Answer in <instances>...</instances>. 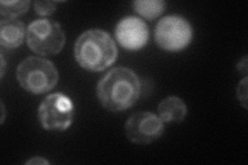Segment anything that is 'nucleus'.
I'll list each match as a JSON object with an SVG mask.
<instances>
[{
  "label": "nucleus",
  "instance_id": "obj_9",
  "mask_svg": "<svg viewBox=\"0 0 248 165\" xmlns=\"http://www.w3.org/2000/svg\"><path fill=\"white\" fill-rule=\"evenodd\" d=\"M25 26L17 19H4L0 22V44L6 49L20 46L26 35Z\"/></svg>",
  "mask_w": 248,
  "mask_h": 165
},
{
  "label": "nucleus",
  "instance_id": "obj_12",
  "mask_svg": "<svg viewBox=\"0 0 248 165\" xmlns=\"http://www.w3.org/2000/svg\"><path fill=\"white\" fill-rule=\"evenodd\" d=\"M30 1H0V14L9 19H16V17L26 13L29 9Z\"/></svg>",
  "mask_w": 248,
  "mask_h": 165
},
{
  "label": "nucleus",
  "instance_id": "obj_7",
  "mask_svg": "<svg viewBox=\"0 0 248 165\" xmlns=\"http://www.w3.org/2000/svg\"><path fill=\"white\" fill-rule=\"evenodd\" d=\"M164 124L160 118L155 114L138 112L126 121L125 135L131 143L148 145L162 135Z\"/></svg>",
  "mask_w": 248,
  "mask_h": 165
},
{
  "label": "nucleus",
  "instance_id": "obj_1",
  "mask_svg": "<svg viewBox=\"0 0 248 165\" xmlns=\"http://www.w3.org/2000/svg\"><path fill=\"white\" fill-rule=\"evenodd\" d=\"M97 98L110 112H122L133 106L141 95V82L133 70L117 67L99 81Z\"/></svg>",
  "mask_w": 248,
  "mask_h": 165
},
{
  "label": "nucleus",
  "instance_id": "obj_11",
  "mask_svg": "<svg viewBox=\"0 0 248 165\" xmlns=\"http://www.w3.org/2000/svg\"><path fill=\"white\" fill-rule=\"evenodd\" d=\"M133 5L139 15L148 20L159 17L166 7V3L161 0H137Z\"/></svg>",
  "mask_w": 248,
  "mask_h": 165
},
{
  "label": "nucleus",
  "instance_id": "obj_6",
  "mask_svg": "<svg viewBox=\"0 0 248 165\" xmlns=\"http://www.w3.org/2000/svg\"><path fill=\"white\" fill-rule=\"evenodd\" d=\"M191 39V25L180 15L162 18L155 28V42L161 49L169 52H179L185 49Z\"/></svg>",
  "mask_w": 248,
  "mask_h": 165
},
{
  "label": "nucleus",
  "instance_id": "obj_14",
  "mask_svg": "<svg viewBox=\"0 0 248 165\" xmlns=\"http://www.w3.org/2000/svg\"><path fill=\"white\" fill-rule=\"evenodd\" d=\"M237 95L240 100V102H242V105L246 108L247 106V77H245L241 83L239 84L238 91H237Z\"/></svg>",
  "mask_w": 248,
  "mask_h": 165
},
{
  "label": "nucleus",
  "instance_id": "obj_8",
  "mask_svg": "<svg viewBox=\"0 0 248 165\" xmlns=\"http://www.w3.org/2000/svg\"><path fill=\"white\" fill-rule=\"evenodd\" d=\"M115 35L124 49L138 51L148 43L149 30L143 20L138 17H126L118 23Z\"/></svg>",
  "mask_w": 248,
  "mask_h": 165
},
{
  "label": "nucleus",
  "instance_id": "obj_5",
  "mask_svg": "<svg viewBox=\"0 0 248 165\" xmlns=\"http://www.w3.org/2000/svg\"><path fill=\"white\" fill-rule=\"evenodd\" d=\"M74 116L72 99L62 93L50 94L38 107V120L46 130H66L72 125Z\"/></svg>",
  "mask_w": 248,
  "mask_h": 165
},
{
  "label": "nucleus",
  "instance_id": "obj_16",
  "mask_svg": "<svg viewBox=\"0 0 248 165\" xmlns=\"http://www.w3.org/2000/svg\"><path fill=\"white\" fill-rule=\"evenodd\" d=\"M4 68H5V61H4V58L1 55V77H3L4 75Z\"/></svg>",
  "mask_w": 248,
  "mask_h": 165
},
{
  "label": "nucleus",
  "instance_id": "obj_3",
  "mask_svg": "<svg viewBox=\"0 0 248 165\" xmlns=\"http://www.w3.org/2000/svg\"><path fill=\"white\" fill-rule=\"evenodd\" d=\"M17 78L23 89L33 94H43L55 87L59 75L51 61L29 57L18 66Z\"/></svg>",
  "mask_w": 248,
  "mask_h": 165
},
{
  "label": "nucleus",
  "instance_id": "obj_15",
  "mask_svg": "<svg viewBox=\"0 0 248 165\" xmlns=\"http://www.w3.org/2000/svg\"><path fill=\"white\" fill-rule=\"evenodd\" d=\"M26 163L27 164H49V162L45 160V159H43L42 157H34V158L27 161Z\"/></svg>",
  "mask_w": 248,
  "mask_h": 165
},
{
  "label": "nucleus",
  "instance_id": "obj_2",
  "mask_svg": "<svg viewBox=\"0 0 248 165\" xmlns=\"http://www.w3.org/2000/svg\"><path fill=\"white\" fill-rule=\"evenodd\" d=\"M118 50L106 31L91 29L77 39L75 57L78 63L90 72H103L117 59Z\"/></svg>",
  "mask_w": 248,
  "mask_h": 165
},
{
  "label": "nucleus",
  "instance_id": "obj_13",
  "mask_svg": "<svg viewBox=\"0 0 248 165\" xmlns=\"http://www.w3.org/2000/svg\"><path fill=\"white\" fill-rule=\"evenodd\" d=\"M34 9L37 15H50L56 10V3L53 1H35Z\"/></svg>",
  "mask_w": 248,
  "mask_h": 165
},
{
  "label": "nucleus",
  "instance_id": "obj_10",
  "mask_svg": "<svg viewBox=\"0 0 248 165\" xmlns=\"http://www.w3.org/2000/svg\"><path fill=\"white\" fill-rule=\"evenodd\" d=\"M186 115L187 107L179 97L170 96L159 102L158 116L164 123H180L185 119Z\"/></svg>",
  "mask_w": 248,
  "mask_h": 165
},
{
  "label": "nucleus",
  "instance_id": "obj_4",
  "mask_svg": "<svg viewBox=\"0 0 248 165\" xmlns=\"http://www.w3.org/2000/svg\"><path fill=\"white\" fill-rule=\"evenodd\" d=\"M30 50L42 56H52L63 49L65 35L57 22L38 19L30 23L26 32Z\"/></svg>",
  "mask_w": 248,
  "mask_h": 165
}]
</instances>
